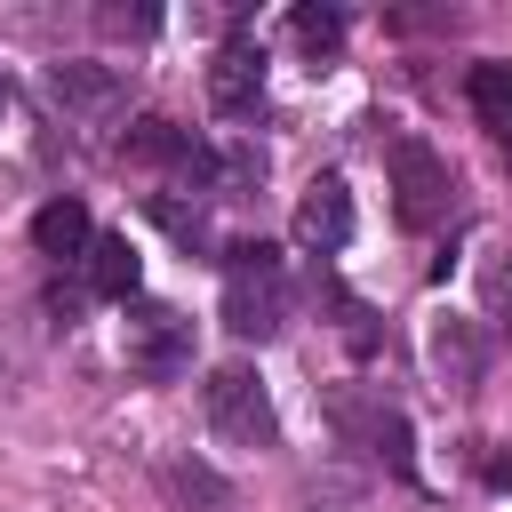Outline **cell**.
<instances>
[{
	"label": "cell",
	"instance_id": "30bf717a",
	"mask_svg": "<svg viewBox=\"0 0 512 512\" xmlns=\"http://www.w3.org/2000/svg\"><path fill=\"white\" fill-rule=\"evenodd\" d=\"M120 152H128V160H152V168H160V160H176V168H200V152L184 144V128H176V120H160V112H144V120L120 136Z\"/></svg>",
	"mask_w": 512,
	"mask_h": 512
},
{
	"label": "cell",
	"instance_id": "277c9868",
	"mask_svg": "<svg viewBox=\"0 0 512 512\" xmlns=\"http://www.w3.org/2000/svg\"><path fill=\"white\" fill-rule=\"evenodd\" d=\"M128 368L136 376H176V368H192V320L184 312H168V304H128Z\"/></svg>",
	"mask_w": 512,
	"mask_h": 512
},
{
	"label": "cell",
	"instance_id": "3957f363",
	"mask_svg": "<svg viewBox=\"0 0 512 512\" xmlns=\"http://www.w3.org/2000/svg\"><path fill=\"white\" fill-rule=\"evenodd\" d=\"M448 200H456V176H448V160L432 152V144H392V208H400V224H440L448 216Z\"/></svg>",
	"mask_w": 512,
	"mask_h": 512
},
{
	"label": "cell",
	"instance_id": "4fadbf2b",
	"mask_svg": "<svg viewBox=\"0 0 512 512\" xmlns=\"http://www.w3.org/2000/svg\"><path fill=\"white\" fill-rule=\"evenodd\" d=\"M472 112L488 136L512 144V64H472Z\"/></svg>",
	"mask_w": 512,
	"mask_h": 512
},
{
	"label": "cell",
	"instance_id": "7c38bea8",
	"mask_svg": "<svg viewBox=\"0 0 512 512\" xmlns=\"http://www.w3.org/2000/svg\"><path fill=\"white\" fill-rule=\"evenodd\" d=\"M160 480H168V496H176L184 512H232V480H216V472H208V464H192V456H184V464H168Z\"/></svg>",
	"mask_w": 512,
	"mask_h": 512
},
{
	"label": "cell",
	"instance_id": "8fae6325",
	"mask_svg": "<svg viewBox=\"0 0 512 512\" xmlns=\"http://www.w3.org/2000/svg\"><path fill=\"white\" fill-rule=\"evenodd\" d=\"M432 368H440L456 392L480 376V336H472V320H440V328H432Z\"/></svg>",
	"mask_w": 512,
	"mask_h": 512
},
{
	"label": "cell",
	"instance_id": "ba28073f",
	"mask_svg": "<svg viewBox=\"0 0 512 512\" xmlns=\"http://www.w3.org/2000/svg\"><path fill=\"white\" fill-rule=\"evenodd\" d=\"M136 280H144V256L128 232H96L88 240V288L112 296V304H136Z\"/></svg>",
	"mask_w": 512,
	"mask_h": 512
},
{
	"label": "cell",
	"instance_id": "6da1fadb",
	"mask_svg": "<svg viewBox=\"0 0 512 512\" xmlns=\"http://www.w3.org/2000/svg\"><path fill=\"white\" fill-rule=\"evenodd\" d=\"M280 320H288L280 248H272V240H240V248L224 256V328H232L240 344H264V336H280Z\"/></svg>",
	"mask_w": 512,
	"mask_h": 512
},
{
	"label": "cell",
	"instance_id": "2e32d148",
	"mask_svg": "<svg viewBox=\"0 0 512 512\" xmlns=\"http://www.w3.org/2000/svg\"><path fill=\"white\" fill-rule=\"evenodd\" d=\"M496 480H512V456H504V464H496Z\"/></svg>",
	"mask_w": 512,
	"mask_h": 512
},
{
	"label": "cell",
	"instance_id": "52a82bcc",
	"mask_svg": "<svg viewBox=\"0 0 512 512\" xmlns=\"http://www.w3.org/2000/svg\"><path fill=\"white\" fill-rule=\"evenodd\" d=\"M208 104L232 112V120L264 104V48H256V40H224V48H216V64H208Z\"/></svg>",
	"mask_w": 512,
	"mask_h": 512
},
{
	"label": "cell",
	"instance_id": "9a60e30c",
	"mask_svg": "<svg viewBox=\"0 0 512 512\" xmlns=\"http://www.w3.org/2000/svg\"><path fill=\"white\" fill-rule=\"evenodd\" d=\"M96 24H104V32H128V40H144V32H152V8H96Z\"/></svg>",
	"mask_w": 512,
	"mask_h": 512
},
{
	"label": "cell",
	"instance_id": "e0dca14e",
	"mask_svg": "<svg viewBox=\"0 0 512 512\" xmlns=\"http://www.w3.org/2000/svg\"><path fill=\"white\" fill-rule=\"evenodd\" d=\"M0 112H8V80H0Z\"/></svg>",
	"mask_w": 512,
	"mask_h": 512
},
{
	"label": "cell",
	"instance_id": "8992f818",
	"mask_svg": "<svg viewBox=\"0 0 512 512\" xmlns=\"http://www.w3.org/2000/svg\"><path fill=\"white\" fill-rule=\"evenodd\" d=\"M344 240H352V192H344V176H312L296 192V248L336 256Z\"/></svg>",
	"mask_w": 512,
	"mask_h": 512
},
{
	"label": "cell",
	"instance_id": "7a4b0ae2",
	"mask_svg": "<svg viewBox=\"0 0 512 512\" xmlns=\"http://www.w3.org/2000/svg\"><path fill=\"white\" fill-rule=\"evenodd\" d=\"M200 400H208V424H216L224 440H240V448H272L280 416H272V392H264L256 368H240V360H232V368H208Z\"/></svg>",
	"mask_w": 512,
	"mask_h": 512
},
{
	"label": "cell",
	"instance_id": "9c48e42d",
	"mask_svg": "<svg viewBox=\"0 0 512 512\" xmlns=\"http://www.w3.org/2000/svg\"><path fill=\"white\" fill-rule=\"evenodd\" d=\"M88 208L80 200H48L40 216H32V248L48 256V264H72V256H88Z\"/></svg>",
	"mask_w": 512,
	"mask_h": 512
},
{
	"label": "cell",
	"instance_id": "5b68a950",
	"mask_svg": "<svg viewBox=\"0 0 512 512\" xmlns=\"http://www.w3.org/2000/svg\"><path fill=\"white\" fill-rule=\"evenodd\" d=\"M48 96H56L64 112H80V120H112V112H120V96H128V80H120V64L64 56V64H48Z\"/></svg>",
	"mask_w": 512,
	"mask_h": 512
},
{
	"label": "cell",
	"instance_id": "5bb4252c",
	"mask_svg": "<svg viewBox=\"0 0 512 512\" xmlns=\"http://www.w3.org/2000/svg\"><path fill=\"white\" fill-rule=\"evenodd\" d=\"M288 32H296V48H304V56H336L344 16H336V8H296V16H288Z\"/></svg>",
	"mask_w": 512,
	"mask_h": 512
}]
</instances>
